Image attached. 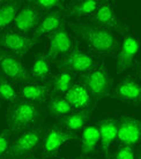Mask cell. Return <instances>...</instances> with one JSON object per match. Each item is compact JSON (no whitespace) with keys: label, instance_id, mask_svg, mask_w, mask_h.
<instances>
[{"label":"cell","instance_id":"34","mask_svg":"<svg viewBox=\"0 0 141 159\" xmlns=\"http://www.w3.org/2000/svg\"><path fill=\"white\" fill-rule=\"evenodd\" d=\"M30 159H37V158H30Z\"/></svg>","mask_w":141,"mask_h":159},{"label":"cell","instance_id":"32","mask_svg":"<svg viewBox=\"0 0 141 159\" xmlns=\"http://www.w3.org/2000/svg\"><path fill=\"white\" fill-rule=\"evenodd\" d=\"M138 159H141V153H140V156H139V158H138Z\"/></svg>","mask_w":141,"mask_h":159},{"label":"cell","instance_id":"8","mask_svg":"<svg viewBox=\"0 0 141 159\" xmlns=\"http://www.w3.org/2000/svg\"><path fill=\"white\" fill-rule=\"evenodd\" d=\"M38 40L29 38L26 35L14 30H4L0 32V48L7 50L16 57H23Z\"/></svg>","mask_w":141,"mask_h":159},{"label":"cell","instance_id":"24","mask_svg":"<svg viewBox=\"0 0 141 159\" xmlns=\"http://www.w3.org/2000/svg\"><path fill=\"white\" fill-rule=\"evenodd\" d=\"M21 1H7L0 7V29L7 28L20 12Z\"/></svg>","mask_w":141,"mask_h":159},{"label":"cell","instance_id":"20","mask_svg":"<svg viewBox=\"0 0 141 159\" xmlns=\"http://www.w3.org/2000/svg\"><path fill=\"white\" fill-rule=\"evenodd\" d=\"M22 98L31 103L44 102L49 93V84L45 83H28L20 88Z\"/></svg>","mask_w":141,"mask_h":159},{"label":"cell","instance_id":"23","mask_svg":"<svg viewBox=\"0 0 141 159\" xmlns=\"http://www.w3.org/2000/svg\"><path fill=\"white\" fill-rule=\"evenodd\" d=\"M46 110L49 114L52 116H67L72 111V106L67 103L65 97L60 95H51L46 104Z\"/></svg>","mask_w":141,"mask_h":159},{"label":"cell","instance_id":"18","mask_svg":"<svg viewBox=\"0 0 141 159\" xmlns=\"http://www.w3.org/2000/svg\"><path fill=\"white\" fill-rule=\"evenodd\" d=\"M63 23H64V20H63V14H61V12H59V11L50 12L42 19L40 24L37 25V28L34 31L32 38L38 40V38H40L43 35L53 34V32L57 31L58 29L60 28Z\"/></svg>","mask_w":141,"mask_h":159},{"label":"cell","instance_id":"6","mask_svg":"<svg viewBox=\"0 0 141 159\" xmlns=\"http://www.w3.org/2000/svg\"><path fill=\"white\" fill-rule=\"evenodd\" d=\"M43 137V128L34 127L26 129L16 136L11 143L8 155L12 157H22L35 151L40 147Z\"/></svg>","mask_w":141,"mask_h":159},{"label":"cell","instance_id":"31","mask_svg":"<svg viewBox=\"0 0 141 159\" xmlns=\"http://www.w3.org/2000/svg\"><path fill=\"white\" fill-rule=\"evenodd\" d=\"M1 6H2V1H0V7H1Z\"/></svg>","mask_w":141,"mask_h":159},{"label":"cell","instance_id":"17","mask_svg":"<svg viewBox=\"0 0 141 159\" xmlns=\"http://www.w3.org/2000/svg\"><path fill=\"white\" fill-rule=\"evenodd\" d=\"M92 108H87V110H79L77 112L69 113L67 116H61L59 120V123L63 128H66L68 131L75 133L86 127V125L92 116Z\"/></svg>","mask_w":141,"mask_h":159},{"label":"cell","instance_id":"19","mask_svg":"<svg viewBox=\"0 0 141 159\" xmlns=\"http://www.w3.org/2000/svg\"><path fill=\"white\" fill-rule=\"evenodd\" d=\"M100 143V130L96 125L86 126L81 134V151L83 155H93Z\"/></svg>","mask_w":141,"mask_h":159},{"label":"cell","instance_id":"10","mask_svg":"<svg viewBox=\"0 0 141 159\" xmlns=\"http://www.w3.org/2000/svg\"><path fill=\"white\" fill-rule=\"evenodd\" d=\"M40 21H42V11L30 1L27 5H24V7L17 13L14 20V24L17 32L27 35L32 30L35 31Z\"/></svg>","mask_w":141,"mask_h":159},{"label":"cell","instance_id":"12","mask_svg":"<svg viewBox=\"0 0 141 159\" xmlns=\"http://www.w3.org/2000/svg\"><path fill=\"white\" fill-rule=\"evenodd\" d=\"M140 39L135 36H125L123 43L119 46L117 56V73L126 72L133 65L134 59L140 50Z\"/></svg>","mask_w":141,"mask_h":159},{"label":"cell","instance_id":"29","mask_svg":"<svg viewBox=\"0 0 141 159\" xmlns=\"http://www.w3.org/2000/svg\"><path fill=\"white\" fill-rule=\"evenodd\" d=\"M11 133L12 131L7 129L0 133V157L6 153L11 147Z\"/></svg>","mask_w":141,"mask_h":159},{"label":"cell","instance_id":"13","mask_svg":"<svg viewBox=\"0 0 141 159\" xmlns=\"http://www.w3.org/2000/svg\"><path fill=\"white\" fill-rule=\"evenodd\" d=\"M92 21L95 23L101 24V25H104V27L111 29L113 31L116 30V31L120 32L123 35L129 31V27L123 21L118 19L115 11H113L112 6L109 2H105L104 5L98 7Z\"/></svg>","mask_w":141,"mask_h":159},{"label":"cell","instance_id":"30","mask_svg":"<svg viewBox=\"0 0 141 159\" xmlns=\"http://www.w3.org/2000/svg\"><path fill=\"white\" fill-rule=\"evenodd\" d=\"M139 76L141 77V65L139 66Z\"/></svg>","mask_w":141,"mask_h":159},{"label":"cell","instance_id":"21","mask_svg":"<svg viewBox=\"0 0 141 159\" xmlns=\"http://www.w3.org/2000/svg\"><path fill=\"white\" fill-rule=\"evenodd\" d=\"M98 9V1L95 0H80V1H73L69 4L65 16L68 17H81L87 16L95 13Z\"/></svg>","mask_w":141,"mask_h":159},{"label":"cell","instance_id":"4","mask_svg":"<svg viewBox=\"0 0 141 159\" xmlns=\"http://www.w3.org/2000/svg\"><path fill=\"white\" fill-rule=\"evenodd\" d=\"M0 73L7 80L17 83H29L32 76L19 57L0 48Z\"/></svg>","mask_w":141,"mask_h":159},{"label":"cell","instance_id":"35","mask_svg":"<svg viewBox=\"0 0 141 159\" xmlns=\"http://www.w3.org/2000/svg\"><path fill=\"white\" fill-rule=\"evenodd\" d=\"M77 159H82V158H77Z\"/></svg>","mask_w":141,"mask_h":159},{"label":"cell","instance_id":"14","mask_svg":"<svg viewBox=\"0 0 141 159\" xmlns=\"http://www.w3.org/2000/svg\"><path fill=\"white\" fill-rule=\"evenodd\" d=\"M112 97L127 103H141V84L138 83L132 77H125L115 88Z\"/></svg>","mask_w":141,"mask_h":159},{"label":"cell","instance_id":"1","mask_svg":"<svg viewBox=\"0 0 141 159\" xmlns=\"http://www.w3.org/2000/svg\"><path fill=\"white\" fill-rule=\"evenodd\" d=\"M69 27L87 48L96 54L112 56L119 46L116 32L92 20L77 21Z\"/></svg>","mask_w":141,"mask_h":159},{"label":"cell","instance_id":"22","mask_svg":"<svg viewBox=\"0 0 141 159\" xmlns=\"http://www.w3.org/2000/svg\"><path fill=\"white\" fill-rule=\"evenodd\" d=\"M74 80H75V74L68 70H61L59 74L52 76L50 84L53 88V93L54 95L66 93L73 85Z\"/></svg>","mask_w":141,"mask_h":159},{"label":"cell","instance_id":"11","mask_svg":"<svg viewBox=\"0 0 141 159\" xmlns=\"http://www.w3.org/2000/svg\"><path fill=\"white\" fill-rule=\"evenodd\" d=\"M72 48V38L69 37L66 27L63 23L60 28L53 32L49 39V50L46 53V58L50 61L54 60L58 57H65L68 54Z\"/></svg>","mask_w":141,"mask_h":159},{"label":"cell","instance_id":"33","mask_svg":"<svg viewBox=\"0 0 141 159\" xmlns=\"http://www.w3.org/2000/svg\"><path fill=\"white\" fill-rule=\"evenodd\" d=\"M0 107H1V102H0Z\"/></svg>","mask_w":141,"mask_h":159},{"label":"cell","instance_id":"9","mask_svg":"<svg viewBox=\"0 0 141 159\" xmlns=\"http://www.w3.org/2000/svg\"><path fill=\"white\" fill-rule=\"evenodd\" d=\"M117 139L123 145L134 147L141 141V120L123 116L118 121Z\"/></svg>","mask_w":141,"mask_h":159},{"label":"cell","instance_id":"2","mask_svg":"<svg viewBox=\"0 0 141 159\" xmlns=\"http://www.w3.org/2000/svg\"><path fill=\"white\" fill-rule=\"evenodd\" d=\"M40 111L35 103L17 98L9 104L7 110V125L11 131L26 130L40 120Z\"/></svg>","mask_w":141,"mask_h":159},{"label":"cell","instance_id":"16","mask_svg":"<svg viewBox=\"0 0 141 159\" xmlns=\"http://www.w3.org/2000/svg\"><path fill=\"white\" fill-rule=\"evenodd\" d=\"M97 127L100 130V144H101L102 151L109 158L110 147L117 139L118 121L113 118L103 119L100 121Z\"/></svg>","mask_w":141,"mask_h":159},{"label":"cell","instance_id":"27","mask_svg":"<svg viewBox=\"0 0 141 159\" xmlns=\"http://www.w3.org/2000/svg\"><path fill=\"white\" fill-rule=\"evenodd\" d=\"M32 4L36 7H38L42 11H50L53 8H63L64 6V1H59V0H37V1H31Z\"/></svg>","mask_w":141,"mask_h":159},{"label":"cell","instance_id":"5","mask_svg":"<svg viewBox=\"0 0 141 159\" xmlns=\"http://www.w3.org/2000/svg\"><path fill=\"white\" fill-rule=\"evenodd\" d=\"M56 67L60 70L86 74L96 67V62L93 57L80 50L79 45L75 44L67 56L56 61Z\"/></svg>","mask_w":141,"mask_h":159},{"label":"cell","instance_id":"26","mask_svg":"<svg viewBox=\"0 0 141 159\" xmlns=\"http://www.w3.org/2000/svg\"><path fill=\"white\" fill-rule=\"evenodd\" d=\"M19 98L17 92L13 88L12 83L0 73V99L13 103Z\"/></svg>","mask_w":141,"mask_h":159},{"label":"cell","instance_id":"25","mask_svg":"<svg viewBox=\"0 0 141 159\" xmlns=\"http://www.w3.org/2000/svg\"><path fill=\"white\" fill-rule=\"evenodd\" d=\"M50 74V64L45 54L37 53L31 67V76L38 82H44Z\"/></svg>","mask_w":141,"mask_h":159},{"label":"cell","instance_id":"7","mask_svg":"<svg viewBox=\"0 0 141 159\" xmlns=\"http://www.w3.org/2000/svg\"><path fill=\"white\" fill-rule=\"evenodd\" d=\"M78 136L75 133L65 130L60 125H54L48 130L46 135L43 141V147H42V156L44 158H51L56 156L60 148L67 143L68 141L77 139Z\"/></svg>","mask_w":141,"mask_h":159},{"label":"cell","instance_id":"28","mask_svg":"<svg viewBox=\"0 0 141 159\" xmlns=\"http://www.w3.org/2000/svg\"><path fill=\"white\" fill-rule=\"evenodd\" d=\"M112 159H135L134 151L131 147L127 145H119L113 152Z\"/></svg>","mask_w":141,"mask_h":159},{"label":"cell","instance_id":"15","mask_svg":"<svg viewBox=\"0 0 141 159\" xmlns=\"http://www.w3.org/2000/svg\"><path fill=\"white\" fill-rule=\"evenodd\" d=\"M65 99L72 106V108L78 110H87L92 108L95 104V100L90 95V92L87 90V88L81 83L73 84L71 89L65 93Z\"/></svg>","mask_w":141,"mask_h":159},{"label":"cell","instance_id":"36","mask_svg":"<svg viewBox=\"0 0 141 159\" xmlns=\"http://www.w3.org/2000/svg\"><path fill=\"white\" fill-rule=\"evenodd\" d=\"M61 159H66V158H61Z\"/></svg>","mask_w":141,"mask_h":159},{"label":"cell","instance_id":"3","mask_svg":"<svg viewBox=\"0 0 141 159\" xmlns=\"http://www.w3.org/2000/svg\"><path fill=\"white\" fill-rule=\"evenodd\" d=\"M80 80L81 84L87 88L95 102L103 99L111 93L112 80L104 66L95 67L90 72L82 74Z\"/></svg>","mask_w":141,"mask_h":159}]
</instances>
